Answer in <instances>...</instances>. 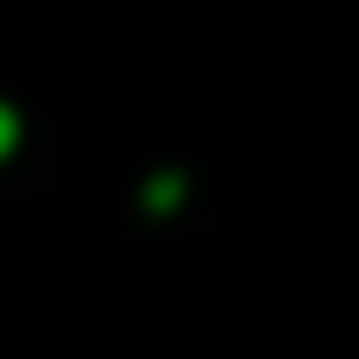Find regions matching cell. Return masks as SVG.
I'll return each instance as SVG.
<instances>
[{
    "label": "cell",
    "mask_w": 359,
    "mask_h": 359,
    "mask_svg": "<svg viewBox=\"0 0 359 359\" xmlns=\"http://www.w3.org/2000/svg\"><path fill=\"white\" fill-rule=\"evenodd\" d=\"M7 147H13V114L0 107V154H7Z\"/></svg>",
    "instance_id": "cell-1"
}]
</instances>
